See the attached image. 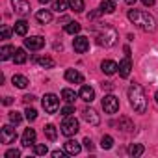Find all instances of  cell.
<instances>
[{"label":"cell","instance_id":"obj_13","mask_svg":"<svg viewBox=\"0 0 158 158\" xmlns=\"http://www.w3.org/2000/svg\"><path fill=\"white\" fill-rule=\"evenodd\" d=\"M65 80L71 82V84H82L84 76H82V73H78L76 69H67L65 71Z\"/></svg>","mask_w":158,"mask_h":158},{"label":"cell","instance_id":"obj_48","mask_svg":"<svg viewBox=\"0 0 158 158\" xmlns=\"http://www.w3.org/2000/svg\"><path fill=\"white\" fill-rule=\"evenodd\" d=\"M154 99H156V102H158V91H156V95H154Z\"/></svg>","mask_w":158,"mask_h":158},{"label":"cell","instance_id":"obj_42","mask_svg":"<svg viewBox=\"0 0 158 158\" xmlns=\"http://www.w3.org/2000/svg\"><path fill=\"white\" fill-rule=\"evenodd\" d=\"M52 156H54V158H63V156H65V149H63V151H58V149L52 151Z\"/></svg>","mask_w":158,"mask_h":158},{"label":"cell","instance_id":"obj_41","mask_svg":"<svg viewBox=\"0 0 158 158\" xmlns=\"http://www.w3.org/2000/svg\"><path fill=\"white\" fill-rule=\"evenodd\" d=\"M23 101H24V104H32V102L35 101V97H34V95H24Z\"/></svg>","mask_w":158,"mask_h":158},{"label":"cell","instance_id":"obj_1","mask_svg":"<svg viewBox=\"0 0 158 158\" xmlns=\"http://www.w3.org/2000/svg\"><path fill=\"white\" fill-rule=\"evenodd\" d=\"M128 21L132 24H136L139 30L143 32H154L156 30V21L152 15H149L147 11H141V10H130L128 11Z\"/></svg>","mask_w":158,"mask_h":158},{"label":"cell","instance_id":"obj_35","mask_svg":"<svg viewBox=\"0 0 158 158\" xmlns=\"http://www.w3.org/2000/svg\"><path fill=\"white\" fill-rule=\"evenodd\" d=\"M10 121H11L13 125H19V123L23 121V117H21L19 112H11V114H10Z\"/></svg>","mask_w":158,"mask_h":158},{"label":"cell","instance_id":"obj_47","mask_svg":"<svg viewBox=\"0 0 158 158\" xmlns=\"http://www.w3.org/2000/svg\"><path fill=\"white\" fill-rule=\"evenodd\" d=\"M39 2H41V4H48V2H50V0H39Z\"/></svg>","mask_w":158,"mask_h":158},{"label":"cell","instance_id":"obj_14","mask_svg":"<svg viewBox=\"0 0 158 158\" xmlns=\"http://www.w3.org/2000/svg\"><path fill=\"white\" fill-rule=\"evenodd\" d=\"M63 149H65V152H67V154L76 156V154H80L82 145L78 143V141H74V139H69V141H65V143H63Z\"/></svg>","mask_w":158,"mask_h":158},{"label":"cell","instance_id":"obj_40","mask_svg":"<svg viewBox=\"0 0 158 158\" xmlns=\"http://www.w3.org/2000/svg\"><path fill=\"white\" fill-rule=\"evenodd\" d=\"M82 143H84V147H86V149H88V151H93V141H91V139H89V138H86V139H84V141H82Z\"/></svg>","mask_w":158,"mask_h":158},{"label":"cell","instance_id":"obj_28","mask_svg":"<svg viewBox=\"0 0 158 158\" xmlns=\"http://www.w3.org/2000/svg\"><path fill=\"white\" fill-rule=\"evenodd\" d=\"M61 99H63L65 102H74V99H76V93H74L73 89L65 88V89H61Z\"/></svg>","mask_w":158,"mask_h":158},{"label":"cell","instance_id":"obj_5","mask_svg":"<svg viewBox=\"0 0 158 158\" xmlns=\"http://www.w3.org/2000/svg\"><path fill=\"white\" fill-rule=\"evenodd\" d=\"M41 102H43V108H45L47 114H56L58 108H60V99H58L54 93H47Z\"/></svg>","mask_w":158,"mask_h":158},{"label":"cell","instance_id":"obj_17","mask_svg":"<svg viewBox=\"0 0 158 158\" xmlns=\"http://www.w3.org/2000/svg\"><path fill=\"white\" fill-rule=\"evenodd\" d=\"M35 145V130L34 128H26L23 134V147H30Z\"/></svg>","mask_w":158,"mask_h":158},{"label":"cell","instance_id":"obj_2","mask_svg":"<svg viewBox=\"0 0 158 158\" xmlns=\"http://www.w3.org/2000/svg\"><path fill=\"white\" fill-rule=\"evenodd\" d=\"M127 95H128V101H130V106L134 108V112L145 114V110H147V97H145L143 88L139 84H130Z\"/></svg>","mask_w":158,"mask_h":158},{"label":"cell","instance_id":"obj_3","mask_svg":"<svg viewBox=\"0 0 158 158\" xmlns=\"http://www.w3.org/2000/svg\"><path fill=\"white\" fill-rule=\"evenodd\" d=\"M95 37H97V45L101 47H114L119 39L115 28L110 24H101L99 28H95Z\"/></svg>","mask_w":158,"mask_h":158},{"label":"cell","instance_id":"obj_25","mask_svg":"<svg viewBox=\"0 0 158 158\" xmlns=\"http://www.w3.org/2000/svg\"><path fill=\"white\" fill-rule=\"evenodd\" d=\"M35 61L41 65V67H45V69H52L56 63H54V60L50 58V56H41V58H35Z\"/></svg>","mask_w":158,"mask_h":158},{"label":"cell","instance_id":"obj_31","mask_svg":"<svg viewBox=\"0 0 158 158\" xmlns=\"http://www.w3.org/2000/svg\"><path fill=\"white\" fill-rule=\"evenodd\" d=\"M80 30H82V26L78 24V23H74V21H73V23H69V24L65 26V32H67V34H71V35L78 34V32H80Z\"/></svg>","mask_w":158,"mask_h":158},{"label":"cell","instance_id":"obj_22","mask_svg":"<svg viewBox=\"0 0 158 158\" xmlns=\"http://www.w3.org/2000/svg\"><path fill=\"white\" fill-rule=\"evenodd\" d=\"M127 152H128L130 156H141V154L145 152V147H143L141 143H132V145H128Z\"/></svg>","mask_w":158,"mask_h":158},{"label":"cell","instance_id":"obj_37","mask_svg":"<svg viewBox=\"0 0 158 158\" xmlns=\"http://www.w3.org/2000/svg\"><path fill=\"white\" fill-rule=\"evenodd\" d=\"M19 156H21V151L19 149H10L6 152V158H19Z\"/></svg>","mask_w":158,"mask_h":158},{"label":"cell","instance_id":"obj_6","mask_svg":"<svg viewBox=\"0 0 158 158\" xmlns=\"http://www.w3.org/2000/svg\"><path fill=\"white\" fill-rule=\"evenodd\" d=\"M102 108H104V112L106 114H115L117 110H119V99L115 97V95H104V99H102Z\"/></svg>","mask_w":158,"mask_h":158},{"label":"cell","instance_id":"obj_24","mask_svg":"<svg viewBox=\"0 0 158 158\" xmlns=\"http://www.w3.org/2000/svg\"><path fill=\"white\" fill-rule=\"evenodd\" d=\"M67 2H69V8L74 11V13H82L84 11V0H67Z\"/></svg>","mask_w":158,"mask_h":158},{"label":"cell","instance_id":"obj_10","mask_svg":"<svg viewBox=\"0 0 158 158\" xmlns=\"http://www.w3.org/2000/svg\"><path fill=\"white\" fill-rule=\"evenodd\" d=\"M24 47L30 48V50H39L45 47V39L41 35H34V37H26L24 39Z\"/></svg>","mask_w":158,"mask_h":158},{"label":"cell","instance_id":"obj_7","mask_svg":"<svg viewBox=\"0 0 158 158\" xmlns=\"http://www.w3.org/2000/svg\"><path fill=\"white\" fill-rule=\"evenodd\" d=\"M0 139H2V143H6V145L15 143V139H17V130H15L11 125H4L2 130H0Z\"/></svg>","mask_w":158,"mask_h":158},{"label":"cell","instance_id":"obj_18","mask_svg":"<svg viewBox=\"0 0 158 158\" xmlns=\"http://www.w3.org/2000/svg\"><path fill=\"white\" fill-rule=\"evenodd\" d=\"M11 84H13L15 88H19V89H24L30 82H28V78H26V76H23V74H13Z\"/></svg>","mask_w":158,"mask_h":158},{"label":"cell","instance_id":"obj_32","mask_svg":"<svg viewBox=\"0 0 158 158\" xmlns=\"http://www.w3.org/2000/svg\"><path fill=\"white\" fill-rule=\"evenodd\" d=\"M47 152H48L47 145H43V143H35V145H34V154H37V156H45Z\"/></svg>","mask_w":158,"mask_h":158},{"label":"cell","instance_id":"obj_33","mask_svg":"<svg viewBox=\"0 0 158 158\" xmlns=\"http://www.w3.org/2000/svg\"><path fill=\"white\" fill-rule=\"evenodd\" d=\"M112 145H114V138H112V136H102L101 147H102V149H112Z\"/></svg>","mask_w":158,"mask_h":158},{"label":"cell","instance_id":"obj_16","mask_svg":"<svg viewBox=\"0 0 158 158\" xmlns=\"http://www.w3.org/2000/svg\"><path fill=\"white\" fill-rule=\"evenodd\" d=\"M78 95H80L82 101L91 102V101L95 99V89H93L91 86H82V88H80V93H78Z\"/></svg>","mask_w":158,"mask_h":158},{"label":"cell","instance_id":"obj_46","mask_svg":"<svg viewBox=\"0 0 158 158\" xmlns=\"http://www.w3.org/2000/svg\"><path fill=\"white\" fill-rule=\"evenodd\" d=\"M125 2H127L128 6H134V4H136V0H125Z\"/></svg>","mask_w":158,"mask_h":158},{"label":"cell","instance_id":"obj_39","mask_svg":"<svg viewBox=\"0 0 158 158\" xmlns=\"http://www.w3.org/2000/svg\"><path fill=\"white\" fill-rule=\"evenodd\" d=\"M11 35V28L10 26H2V39H10Z\"/></svg>","mask_w":158,"mask_h":158},{"label":"cell","instance_id":"obj_15","mask_svg":"<svg viewBox=\"0 0 158 158\" xmlns=\"http://www.w3.org/2000/svg\"><path fill=\"white\" fill-rule=\"evenodd\" d=\"M101 69H102L104 74H115V73L119 71V65H117L115 61H112V60H104V61L101 63Z\"/></svg>","mask_w":158,"mask_h":158},{"label":"cell","instance_id":"obj_26","mask_svg":"<svg viewBox=\"0 0 158 158\" xmlns=\"http://www.w3.org/2000/svg\"><path fill=\"white\" fill-rule=\"evenodd\" d=\"M101 10H102L104 13H114L117 8H115V2H114V0H102V2H101Z\"/></svg>","mask_w":158,"mask_h":158},{"label":"cell","instance_id":"obj_20","mask_svg":"<svg viewBox=\"0 0 158 158\" xmlns=\"http://www.w3.org/2000/svg\"><path fill=\"white\" fill-rule=\"evenodd\" d=\"M35 19H37V23H41V24H48V23L52 21V13H50L48 10H39V11L35 13Z\"/></svg>","mask_w":158,"mask_h":158},{"label":"cell","instance_id":"obj_21","mask_svg":"<svg viewBox=\"0 0 158 158\" xmlns=\"http://www.w3.org/2000/svg\"><path fill=\"white\" fill-rule=\"evenodd\" d=\"M26 60H28L26 50H24V48H17L15 54H13V61H15L17 65H23V63H26Z\"/></svg>","mask_w":158,"mask_h":158},{"label":"cell","instance_id":"obj_38","mask_svg":"<svg viewBox=\"0 0 158 158\" xmlns=\"http://www.w3.org/2000/svg\"><path fill=\"white\" fill-rule=\"evenodd\" d=\"M102 13H104L102 10H95V11H89V13H88V19H89V21H91V19H99Z\"/></svg>","mask_w":158,"mask_h":158},{"label":"cell","instance_id":"obj_11","mask_svg":"<svg viewBox=\"0 0 158 158\" xmlns=\"http://www.w3.org/2000/svg\"><path fill=\"white\" fill-rule=\"evenodd\" d=\"M130 71H132V60H130L128 54H125V58L119 61V76L121 78H128Z\"/></svg>","mask_w":158,"mask_h":158},{"label":"cell","instance_id":"obj_19","mask_svg":"<svg viewBox=\"0 0 158 158\" xmlns=\"http://www.w3.org/2000/svg\"><path fill=\"white\" fill-rule=\"evenodd\" d=\"M15 50L17 48H13L11 45H4L2 48H0V60H2V61H6V60H13V54H15Z\"/></svg>","mask_w":158,"mask_h":158},{"label":"cell","instance_id":"obj_45","mask_svg":"<svg viewBox=\"0 0 158 158\" xmlns=\"http://www.w3.org/2000/svg\"><path fill=\"white\" fill-rule=\"evenodd\" d=\"M11 102H13V99H11V97H6V99H4V104H6V106H10Z\"/></svg>","mask_w":158,"mask_h":158},{"label":"cell","instance_id":"obj_34","mask_svg":"<svg viewBox=\"0 0 158 158\" xmlns=\"http://www.w3.org/2000/svg\"><path fill=\"white\" fill-rule=\"evenodd\" d=\"M24 115H26L28 121H35V119H37V110H34V108H26Z\"/></svg>","mask_w":158,"mask_h":158},{"label":"cell","instance_id":"obj_36","mask_svg":"<svg viewBox=\"0 0 158 158\" xmlns=\"http://www.w3.org/2000/svg\"><path fill=\"white\" fill-rule=\"evenodd\" d=\"M73 114H74V108L71 106V102H69L67 106H63V108H61V115H63V117H67V115H73Z\"/></svg>","mask_w":158,"mask_h":158},{"label":"cell","instance_id":"obj_27","mask_svg":"<svg viewBox=\"0 0 158 158\" xmlns=\"http://www.w3.org/2000/svg\"><path fill=\"white\" fill-rule=\"evenodd\" d=\"M119 128L125 130V132H130V130H134V123L128 117H121L119 119Z\"/></svg>","mask_w":158,"mask_h":158},{"label":"cell","instance_id":"obj_29","mask_svg":"<svg viewBox=\"0 0 158 158\" xmlns=\"http://www.w3.org/2000/svg\"><path fill=\"white\" fill-rule=\"evenodd\" d=\"M45 136H47L50 141H54V139L58 138V130H56V127H54V125H47V127H45Z\"/></svg>","mask_w":158,"mask_h":158},{"label":"cell","instance_id":"obj_44","mask_svg":"<svg viewBox=\"0 0 158 158\" xmlns=\"http://www.w3.org/2000/svg\"><path fill=\"white\" fill-rule=\"evenodd\" d=\"M102 89H112V82H104L102 84Z\"/></svg>","mask_w":158,"mask_h":158},{"label":"cell","instance_id":"obj_23","mask_svg":"<svg viewBox=\"0 0 158 158\" xmlns=\"http://www.w3.org/2000/svg\"><path fill=\"white\" fill-rule=\"evenodd\" d=\"M13 32H15L17 35H26V32H28V23H26V21H17L15 26H13Z\"/></svg>","mask_w":158,"mask_h":158},{"label":"cell","instance_id":"obj_30","mask_svg":"<svg viewBox=\"0 0 158 158\" xmlns=\"http://www.w3.org/2000/svg\"><path fill=\"white\" fill-rule=\"evenodd\" d=\"M67 6H69V2H65V0H56V2L52 4V10L58 11V13H63L67 10Z\"/></svg>","mask_w":158,"mask_h":158},{"label":"cell","instance_id":"obj_43","mask_svg":"<svg viewBox=\"0 0 158 158\" xmlns=\"http://www.w3.org/2000/svg\"><path fill=\"white\" fill-rule=\"evenodd\" d=\"M141 2H143L145 6H154V2H156V0H141Z\"/></svg>","mask_w":158,"mask_h":158},{"label":"cell","instance_id":"obj_9","mask_svg":"<svg viewBox=\"0 0 158 158\" xmlns=\"http://www.w3.org/2000/svg\"><path fill=\"white\" fill-rule=\"evenodd\" d=\"M82 119H84L86 123L93 125V127H97V125L101 123V117H99V114H97L93 108H84V110H82Z\"/></svg>","mask_w":158,"mask_h":158},{"label":"cell","instance_id":"obj_12","mask_svg":"<svg viewBox=\"0 0 158 158\" xmlns=\"http://www.w3.org/2000/svg\"><path fill=\"white\" fill-rule=\"evenodd\" d=\"M11 6H13L15 13H19V15H28L30 13V2L28 0H11Z\"/></svg>","mask_w":158,"mask_h":158},{"label":"cell","instance_id":"obj_8","mask_svg":"<svg viewBox=\"0 0 158 158\" xmlns=\"http://www.w3.org/2000/svg\"><path fill=\"white\" fill-rule=\"evenodd\" d=\"M73 48H74V52H78V54L88 52V50H89V39H88L86 35H76V37L73 39Z\"/></svg>","mask_w":158,"mask_h":158},{"label":"cell","instance_id":"obj_4","mask_svg":"<svg viewBox=\"0 0 158 158\" xmlns=\"http://www.w3.org/2000/svg\"><path fill=\"white\" fill-rule=\"evenodd\" d=\"M61 134L63 136H67V138H71V136H74L76 132H78V121L73 117V115H67L63 121H61Z\"/></svg>","mask_w":158,"mask_h":158}]
</instances>
